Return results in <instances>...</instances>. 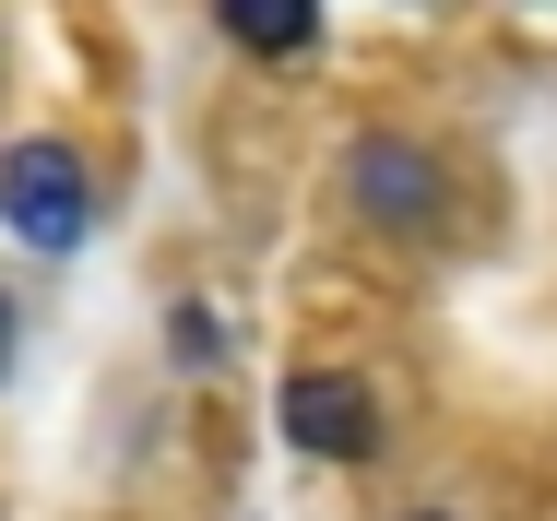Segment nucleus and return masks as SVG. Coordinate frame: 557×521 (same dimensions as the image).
Listing matches in <instances>:
<instances>
[{
  "mask_svg": "<svg viewBox=\"0 0 557 521\" xmlns=\"http://www.w3.org/2000/svg\"><path fill=\"white\" fill-rule=\"evenodd\" d=\"M0 225H12L24 249H84V225H96L84 154H72V142H12V154H0Z\"/></svg>",
  "mask_w": 557,
  "mask_h": 521,
  "instance_id": "1",
  "label": "nucleus"
},
{
  "mask_svg": "<svg viewBox=\"0 0 557 521\" xmlns=\"http://www.w3.org/2000/svg\"><path fill=\"white\" fill-rule=\"evenodd\" d=\"M285 438L321 450V462H344V450L380 438V404H368L356 380H333V368H297V380H285Z\"/></svg>",
  "mask_w": 557,
  "mask_h": 521,
  "instance_id": "2",
  "label": "nucleus"
},
{
  "mask_svg": "<svg viewBox=\"0 0 557 521\" xmlns=\"http://www.w3.org/2000/svg\"><path fill=\"white\" fill-rule=\"evenodd\" d=\"M344 178H356V202L380 213V225H428V213H440V166H428L416 142H392V131H368V142L344 154Z\"/></svg>",
  "mask_w": 557,
  "mask_h": 521,
  "instance_id": "3",
  "label": "nucleus"
},
{
  "mask_svg": "<svg viewBox=\"0 0 557 521\" xmlns=\"http://www.w3.org/2000/svg\"><path fill=\"white\" fill-rule=\"evenodd\" d=\"M214 24L249 60H297V48L321 36V0H214Z\"/></svg>",
  "mask_w": 557,
  "mask_h": 521,
  "instance_id": "4",
  "label": "nucleus"
},
{
  "mask_svg": "<svg viewBox=\"0 0 557 521\" xmlns=\"http://www.w3.org/2000/svg\"><path fill=\"white\" fill-rule=\"evenodd\" d=\"M0 368H12V297H0Z\"/></svg>",
  "mask_w": 557,
  "mask_h": 521,
  "instance_id": "5",
  "label": "nucleus"
}]
</instances>
